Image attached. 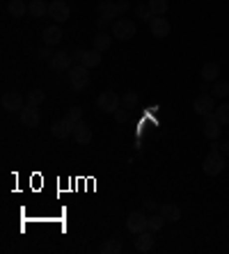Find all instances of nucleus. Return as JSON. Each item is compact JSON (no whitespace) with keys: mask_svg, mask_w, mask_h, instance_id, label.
I'll use <instances>...</instances> for the list:
<instances>
[{"mask_svg":"<svg viewBox=\"0 0 229 254\" xmlns=\"http://www.w3.org/2000/svg\"><path fill=\"white\" fill-rule=\"evenodd\" d=\"M220 122H218L216 119V110H213L211 115H206L204 117V124H202V133H204V137L206 140H218V137H220Z\"/></svg>","mask_w":229,"mask_h":254,"instance_id":"nucleus-9","label":"nucleus"},{"mask_svg":"<svg viewBox=\"0 0 229 254\" xmlns=\"http://www.w3.org/2000/svg\"><path fill=\"white\" fill-rule=\"evenodd\" d=\"M99 252L101 254H119V252H122V243L115 241V238H106V241L101 243Z\"/></svg>","mask_w":229,"mask_h":254,"instance_id":"nucleus-22","label":"nucleus"},{"mask_svg":"<svg viewBox=\"0 0 229 254\" xmlns=\"http://www.w3.org/2000/svg\"><path fill=\"white\" fill-rule=\"evenodd\" d=\"M135 30H138L135 21H131V18H117L115 25H112V37H117L122 42H129V39L135 37Z\"/></svg>","mask_w":229,"mask_h":254,"instance_id":"nucleus-4","label":"nucleus"},{"mask_svg":"<svg viewBox=\"0 0 229 254\" xmlns=\"http://www.w3.org/2000/svg\"><path fill=\"white\" fill-rule=\"evenodd\" d=\"M51 69L55 71H69L71 69V55L65 51H58V53L51 58Z\"/></svg>","mask_w":229,"mask_h":254,"instance_id":"nucleus-17","label":"nucleus"},{"mask_svg":"<svg viewBox=\"0 0 229 254\" xmlns=\"http://www.w3.org/2000/svg\"><path fill=\"white\" fill-rule=\"evenodd\" d=\"M218 76H220V64L218 62H206L202 66V78H204L206 83H216Z\"/></svg>","mask_w":229,"mask_h":254,"instance_id":"nucleus-20","label":"nucleus"},{"mask_svg":"<svg viewBox=\"0 0 229 254\" xmlns=\"http://www.w3.org/2000/svg\"><path fill=\"white\" fill-rule=\"evenodd\" d=\"M99 9H101V14H106V16H110V18H115V21H117V18L122 16L126 9H129V2H126V0H122V2L103 0V2L99 5Z\"/></svg>","mask_w":229,"mask_h":254,"instance_id":"nucleus-8","label":"nucleus"},{"mask_svg":"<svg viewBox=\"0 0 229 254\" xmlns=\"http://www.w3.org/2000/svg\"><path fill=\"white\" fill-rule=\"evenodd\" d=\"M67 119H69V122H74V124H78V122L82 119V108L80 106H71L69 113H67Z\"/></svg>","mask_w":229,"mask_h":254,"instance_id":"nucleus-32","label":"nucleus"},{"mask_svg":"<svg viewBox=\"0 0 229 254\" xmlns=\"http://www.w3.org/2000/svg\"><path fill=\"white\" fill-rule=\"evenodd\" d=\"M96 25H99V30H106V32H108V28H110V25H115V18L106 16V14H101V16L96 18Z\"/></svg>","mask_w":229,"mask_h":254,"instance_id":"nucleus-33","label":"nucleus"},{"mask_svg":"<svg viewBox=\"0 0 229 254\" xmlns=\"http://www.w3.org/2000/svg\"><path fill=\"white\" fill-rule=\"evenodd\" d=\"M28 12L32 14L35 18H39V16H48V5L44 2V0H32L28 5Z\"/></svg>","mask_w":229,"mask_h":254,"instance_id":"nucleus-23","label":"nucleus"},{"mask_svg":"<svg viewBox=\"0 0 229 254\" xmlns=\"http://www.w3.org/2000/svg\"><path fill=\"white\" fill-rule=\"evenodd\" d=\"M126 229L138 236V234L149 229V218L142 211H131L129 215H126Z\"/></svg>","mask_w":229,"mask_h":254,"instance_id":"nucleus-5","label":"nucleus"},{"mask_svg":"<svg viewBox=\"0 0 229 254\" xmlns=\"http://www.w3.org/2000/svg\"><path fill=\"white\" fill-rule=\"evenodd\" d=\"M170 21L163 16H153L152 21H149V32H152L156 39H165V37L170 35Z\"/></svg>","mask_w":229,"mask_h":254,"instance_id":"nucleus-12","label":"nucleus"},{"mask_svg":"<svg viewBox=\"0 0 229 254\" xmlns=\"http://www.w3.org/2000/svg\"><path fill=\"white\" fill-rule=\"evenodd\" d=\"M9 12H12L16 18H21L25 12H28V5H25L23 0H12V2H9Z\"/></svg>","mask_w":229,"mask_h":254,"instance_id":"nucleus-29","label":"nucleus"},{"mask_svg":"<svg viewBox=\"0 0 229 254\" xmlns=\"http://www.w3.org/2000/svg\"><path fill=\"white\" fill-rule=\"evenodd\" d=\"M138 103H140V96H138V92H133V89H129V92L122 96V108L126 110V113L135 110V108H138Z\"/></svg>","mask_w":229,"mask_h":254,"instance_id":"nucleus-21","label":"nucleus"},{"mask_svg":"<svg viewBox=\"0 0 229 254\" xmlns=\"http://www.w3.org/2000/svg\"><path fill=\"white\" fill-rule=\"evenodd\" d=\"M145 208H147V211H153V208H156V201L147 199V201H145Z\"/></svg>","mask_w":229,"mask_h":254,"instance_id":"nucleus-36","label":"nucleus"},{"mask_svg":"<svg viewBox=\"0 0 229 254\" xmlns=\"http://www.w3.org/2000/svg\"><path fill=\"white\" fill-rule=\"evenodd\" d=\"M149 5V9H152V14L153 16H165V14H167V0H149L147 2Z\"/></svg>","mask_w":229,"mask_h":254,"instance_id":"nucleus-26","label":"nucleus"},{"mask_svg":"<svg viewBox=\"0 0 229 254\" xmlns=\"http://www.w3.org/2000/svg\"><path fill=\"white\" fill-rule=\"evenodd\" d=\"M193 110L197 115H202V117L211 115L213 110H216V101H213V94H200L197 99L193 101Z\"/></svg>","mask_w":229,"mask_h":254,"instance_id":"nucleus-10","label":"nucleus"},{"mask_svg":"<svg viewBox=\"0 0 229 254\" xmlns=\"http://www.w3.org/2000/svg\"><path fill=\"white\" fill-rule=\"evenodd\" d=\"M220 151H223L225 156H229V142H225V144H220Z\"/></svg>","mask_w":229,"mask_h":254,"instance_id":"nucleus-37","label":"nucleus"},{"mask_svg":"<svg viewBox=\"0 0 229 254\" xmlns=\"http://www.w3.org/2000/svg\"><path fill=\"white\" fill-rule=\"evenodd\" d=\"M2 110L7 113H14V110H23V96L18 94V92H5L2 94Z\"/></svg>","mask_w":229,"mask_h":254,"instance_id":"nucleus-14","label":"nucleus"},{"mask_svg":"<svg viewBox=\"0 0 229 254\" xmlns=\"http://www.w3.org/2000/svg\"><path fill=\"white\" fill-rule=\"evenodd\" d=\"M119 106H122V96H117L115 92H101L96 96V108H99L101 113L115 115L119 110Z\"/></svg>","mask_w":229,"mask_h":254,"instance_id":"nucleus-3","label":"nucleus"},{"mask_svg":"<svg viewBox=\"0 0 229 254\" xmlns=\"http://www.w3.org/2000/svg\"><path fill=\"white\" fill-rule=\"evenodd\" d=\"M160 215L165 218V222H179L181 220V208L176 204H163L160 206Z\"/></svg>","mask_w":229,"mask_h":254,"instance_id":"nucleus-19","label":"nucleus"},{"mask_svg":"<svg viewBox=\"0 0 229 254\" xmlns=\"http://www.w3.org/2000/svg\"><path fill=\"white\" fill-rule=\"evenodd\" d=\"M74 128H76V124L65 117V119H60V122H55V124L51 126V135H53L55 140H67L69 135H74Z\"/></svg>","mask_w":229,"mask_h":254,"instance_id":"nucleus-11","label":"nucleus"},{"mask_svg":"<svg viewBox=\"0 0 229 254\" xmlns=\"http://www.w3.org/2000/svg\"><path fill=\"white\" fill-rule=\"evenodd\" d=\"M39 110H37V106H28L25 103L23 110H21V124L25 126V128H37L39 126Z\"/></svg>","mask_w":229,"mask_h":254,"instance_id":"nucleus-13","label":"nucleus"},{"mask_svg":"<svg viewBox=\"0 0 229 254\" xmlns=\"http://www.w3.org/2000/svg\"><path fill=\"white\" fill-rule=\"evenodd\" d=\"M124 115H126V110H124V108L119 106V110H117V113H115V117H117V122H119V124H122V122H124Z\"/></svg>","mask_w":229,"mask_h":254,"instance_id":"nucleus-35","label":"nucleus"},{"mask_svg":"<svg viewBox=\"0 0 229 254\" xmlns=\"http://www.w3.org/2000/svg\"><path fill=\"white\" fill-rule=\"evenodd\" d=\"M48 16L53 18L55 23H65V21H69L71 9L65 0H53V2L48 5Z\"/></svg>","mask_w":229,"mask_h":254,"instance_id":"nucleus-6","label":"nucleus"},{"mask_svg":"<svg viewBox=\"0 0 229 254\" xmlns=\"http://www.w3.org/2000/svg\"><path fill=\"white\" fill-rule=\"evenodd\" d=\"M53 55H55V53H51L48 48H41V51H39V58H41V60H48V62H51V58H53Z\"/></svg>","mask_w":229,"mask_h":254,"instance_id":"nucleus-34","label":"nucleus"},{"mask_svg":"<svg viewBox=\"0 0 229 254\" xmlns=\"http://www.w3.org/2000/svg\"><path fill=\"white\" fill-rule=\"evenodd\" d=\"M89 85V69L87 66H71L69 69V87L74 92H82V89H87Z\"/></svg>","mask_w":229,"mask_h":254,"instance_id":"nucleus-2","label":"nucleus"},{"mask_svg":"<svg viewBox=\"0 0 229 254\" xmlns=\"http://www.w3.org/2000/svg\"><path fill=\"white\" fill-rule=\"evenodd\" d=\"M211 94L216 96V99H227L229 96V83L227 80H216L211 87Z\"/></svg>","mask_w":229,"mask_h":254,"instance_id":"nucleus-25","label":"nucleus"},{"mask_svg":"<svg viewBox=\"0 0 229 254\" xmlns=\"http://www.w3.org/2000/svg\"><path fill=\"white\" fill-rule=\"evenodd\" d=\"M110 44H112V37L108 35L106 30H101L99 35L94 37V48H96V51H101V53H103V51H108V48H110Z\"/></svg>","mask_w":229,"mask_h":254,"instance_id":"nucleus-24","label":"nucleus"},{"mask_svg":"<svg viewBox=\"0 0 229 254\" xmlns=\"http://www.w3.org/2000/svg\"><path fill=\"white\" fill-rule=\"evenodd\" d=\"M153 248V231H142V234H138V238H135V250L138 252H149V250Z\"/></svg>","mask_w":229,"mask_h":254,"instance_id":"nucleus-18","label":"nucleus"},{"mask_svg":"<svg viewBox=\"0 0 229 254\" xmlns=\"http://www.w3.org/2000/svg\"><path fill=\"white\" fill-rule=\"evenodd\" d=\"M135 16L142 18V21H152L153 14H152V9H149V5H142L140 2V5L135 7Z\"/></svg>","mask_w":229,"mask_h":254,"instance_id":"nucleus-31","label":"nucleus"},{"mask_svg":"<svg viewBox=\"0 0 229 254\" xmlns=\"http://www.w3.org/2000/svg\"><path fill=\"white\" fill-rule=\"evenodd\" d=\"M44 99H46V94H44L41 89H32V92H28V96H25V103L39 108L41 103H44Z\"/></svg>","mask_w":229,"mask_h":254,"instance_id":"nucleus-27","label":"nucleus"},{"mask_svg":"<svg viewBox=\"0 0 229 254\" xmlns=\"http://www.w3.org/2000/svg\"><path fill=\"white\" fill-rule=\"evenodd\" d=\"M225 165H227V160H225V154L220 149H211L206 158L202 160V170H204L206 177H218V174H223Z\"/></svg>","mask_w":229,"mask_h":254,"instance_id":"nucleus-1","label":"nucleus"},{"mask_svg":"<svg viewBox=\"0 0 229 254\" xmlns=\"http://www.w3.org/2000/svg\"><path fill=\"white\" fill-rule=\"evenodd\" d=\"M74 60H78L82 66H87V69H94V66L101 64V51L92 48V51H76V53L71 55Z\"/></svg>","mask_w":229,"mask_h":254,"instance_id":"nucleus-7","label":"nucleus"},{"mask_svg":"<svg viewBox=\"0 0 229 254\" xmlns=\"http://www.w3.org/2000/svg\"><path fill=\"white\" fill-rule=\"evenodd\" d=\"M41 39H44L46 46H58V44L62 42V30H60L58 25H48V28H44V32H41Z\"/></svg>","mask_w":229,"mask_h":254,"instance_id":"nucleus-16","label":"nucleus"},{"mask_svg":"<svg viewBox=\"0 0 229 254\" xmlns=\"http://www.w3.org/2000/svg\"><path fill=\"white\" fill-rule=\"evenodd\" d=\"M74 137H76V142L80 144V147H87L89 142H92V128L80 119V122L76 124V128H74Z\"/></svg>","mask_w":229,"mask_h":254,"instance_id":"nucleus-15","label":"nucleus"},{"mask_svg":"<svg viewBox=\"0 0 229 254\" xmlns=\"http://www.w3.org/2000/svg\"><path fill=\"white\" fill-rule=\"evenodd\" d=\"M216 119L223 126H229V103H223V106L216 108Z\"/></svg>","mask_w":229,"mask_h":254,"instance_id":"nucleus-28","label":"nucleus"},{"mask_svg":"<svg viewBox=\"0 0 229 254\" xmlns=\"http://www.w3.org/2000/svg\"><path fill=\"white\" fill-rule=\"evenodd\" d=\"M165 227V218L163 215H149V231H153V234H156V231H160Z\"/></svg>","mask_w":229,"mask_h":254,"instance_id":"nucleus-30","label":"nucleus"}]
</instances>
